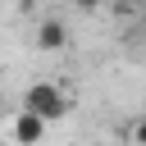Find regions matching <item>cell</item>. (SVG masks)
I'll return each mask as SVG.
<instances>
[{
  "label": "cell",
  "instance_id": "obj_1",
  "mask_svg": "<svg viewBox=\"0 0 146 146\" xmlns=\"http://www.w3.org/2000/svg\"><path fill=\"white\" fill-rule=\"evenodd\" d=\"M23 110L36 114L41 123H55V119L68 114V96H64V87H55V82H32V87L23 91Z\"/></svg>",
  "mask_w": 146,
  "mask_h": 146
},
{
  "label": "cell",
  "instance_id": "obj_2",
  "mask_svg": "<svg viewBox=\"0 0 146 146\" xmlns=\"http://www.w3.org/2000/svg\"><path fill=\"white\" fill-rule=\"evenodd\" d=\"M41 137H46V123H41L36 114L18 110V114L9 119V141H14V146H41Z\"/></svg>",
  "mask_w": 146,
  "mask_h": 146
},
{
  "label": "cell",
  "instance_id": "obj_3",
  "mask_svg": "<svg viewBox=\"0 0 146 146\" xmlns=\"http://www.w3.org/2000/svg\"><path fill=\"white\" fill-rule=\"evenodd\" d=\"M64 46H68V23H64V18H41V23H36V50L55 55V50H64Z\"/></svg>",
  "mask_w": 146,
  "mask_h": 146
},
{
  "label": "cell",
  "instance_id": "obj_4",
  "mask_svg": "<svg viewBox=\"0 0 146 146\" xmlns=\"http://www.w3.org/2000/svg\"><path fill=\"white\" fill-rule=\"evenodd\" d=\"M132 146H146V114L132 123Z\"/></svg>",
  "mask_w": 146,
  "mask_h": 146
},
{
  "label": "cell",
  "instance_id": "obj_5",
  "mask_svg": "<svg viewBox=\"0 0 146 146\" xmlns=\"http://www.w3.org/2000/svg\"><path fill=\"white\" fill-rule=\"evenodd\" d=\"M100 5H128V0H100Z\"/></svg>",
  "mask_w": 146,
  "mask_h": 146
},
{
  "label": "cell",
  "instance_id": "obj_6",
  "mask_svg": "<svg viewBox=\"0 0 146 146\" xmlns=\"http://www.w3.org/2000/svg\"><path fill=\"white\" fill-rule=\"evenodd\" d=\"M0 146H14V141H0Z\"/></svg>",
  "mask_w": 146,
  "mask_h": 146
}]
</instances>
